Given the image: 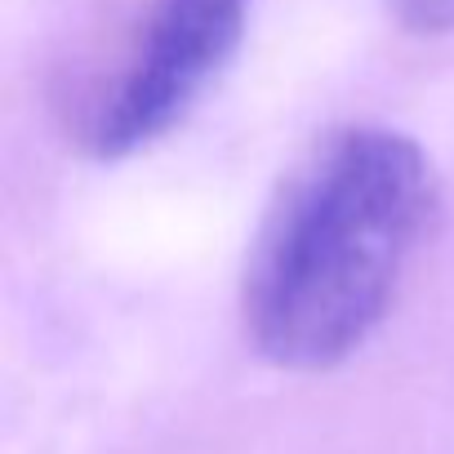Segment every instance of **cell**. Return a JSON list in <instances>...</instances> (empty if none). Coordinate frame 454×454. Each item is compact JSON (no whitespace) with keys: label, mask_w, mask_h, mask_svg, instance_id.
<instances>
[{"label":"cell","mask_w":454,"mask_h":454,"mask_svg":"<svg viewBox=\"0 0 454 454\" xmlns=\"http://www.w3.org/2000/svg\"><path fill=\"white\" fill-rule=\"evenodd\" d=\"M427 152L387 125H343L312 143L268 205L241 321L263 361L294 374L343 365L387 317L436 218Z\"/></svg>","instance_id":"obj_1"},{"label":"cell","mask_w":454,"mask_h":454,"mask_svg":"<svg viewBox=\"0 0 454 454\" xmlns=\"http://www.w3.org/2000/svg\"><path fill=\"white\" fill-rule=\"evenodd\" d=\"M250 0H138V10L85 90L76 143L94 160H125L160 143L241 50Z\"/></svg>","instance_id":"obj_2"},{"label":"cell","mask_w":454,"mask_h":454,"mask_svg":"<svg viewBox=\"0 0 454 454\" xmlns=\"http://www.w3.org/2000/svg\"><path fill=\"white\" fill-rule=\"evenodd\" d=\"M387 10L419 36H450L454 32V0H387Z\"/></svg>","instance_id":"obj_3"}]
</instances>
